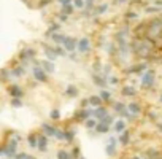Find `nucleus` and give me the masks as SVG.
Segmentation results:
<instances>
[{
    "mask_svg": "<svg viewBox=\"0 0 162 159\" xmlns=\"http://www.w3.org/2000/svg\"><path fill=\"white\" fill-rule=\"evenodd\" d=\"M72 157H73V159H80V157H81V148H80V146H75V148L72 149Z\"/></svg>",
    "mask_w": 162,
    "mask_h": 159,
    "instance_id": "nucleus-33",
    "label": "nucleus"
},
{
    "mask_svg": "<svg viewBox=\"0 0 162 159\" xmlns=\"http://www.w3.org/2000/svg\"><path fill=\"white\" fill-rule=\"evenodd\" d=\"M22 97H11V105L14 107V108H21L22 107V100H21Z\"/></svg>",
    "mask_w": 162,
    "mask_h": 159,
    "instance_id": "nucleus-31",
    "label": "nucleus"
},
{
    "mask_svg": "<svg viewBox=\"0 0 162 159\" xmlns=\"http://www.w3.org/2000/svg\"><path fill=\"white\" fill-rule=\"evenodd\" d=\"M113 129H114V132L122 134L124 130L127 129V123L124 119H116V121H114V124H113Z\"/></svg>",
    "mask_w": 162,
    "mask_h": 159,
    "instance_id": "nucleus-14",
    "label": "nucleus"
},
{
    "mask_svg": "<svg viewBox=\"0 0 162 159\" xmlns=\"http://www.w3.org/2000/svg\"><path fill=\"white\" fill-rule=\"evenodd\" d=\"M91 116H94V110H89V108H81L75 113V119L76 121H86L89 119Z\"/></svg>",
    "mask_w": 162,
    "mask_h": 159,
    "instance_id": "nucleus-5",
    "label": "nucleus"
},
{
    "mask_svg": "<svg viewBox=\"0 0 162 159\" xmlns=\"http://www.w3.org/2000/svg\"><path fill=\"white\" fill-rule=\"evenodd\" d=\"M57 159H73V157H72V153L65 151V149H59L57 151Z\"/></svg>",
    "mask_w": 162,
    "mask_h": 159,
    "instance_id": "nucleus-28",
    "label": "nucleus"
},
{
    "mask_svg": "<svg viewBox=\"0 0 162 159\" xmlns=\"http://www.w3.org/2000/svg\"><path fill=\"white\" fill-rule=\"evenodd\" d=\"M54 50H56L57 56H65V54H67V53H65L67 50H65V48H62V46H56V48H54Z\"/></svg>",
    "mask_w": 162,
    "mask_h": 159,
    "instance_id": "nucleus-38",
    "label": "nucleus"
},
{
    "mask_svg": "<svg viewBox=\"0 0 162 159\" xmlns=\"http://www.w3.org/2000/svg\"><path fill=\"white\" fill-rule=\"evenodd\" d=\"M3 159H10V157H6V156H5V157H3Z\"/></svg>",
    "mask_w": 162,
    "mask_h": 159,
    "instance_id": "nucleus-50",
    "label": "nucleus"
},
{
    "mask_svg": "<svg viewBox=\"0 0 162 159\" xmlns=\"http://www.w3.org/2000/svg\"><path fill=\"white\" fill-rule=\"evenodd\" d=\"M14 159H37V157L32 156V154H29V153H18L14 156Z\"/></svg>",
    "mask_w": 162,
    "mask_h": 159,
    "instance_id": "nucleus-32",
    "label": "nucleus"
},
{
    "mask_svg": "<svg viewBox=\"0 0 162 159\" xmlns=\"http://www.w3.org/2000/svg\"><path fill=\"white\" fill-rule=\"evenodd\" d=\"M129 142H130V132L126 129V130H124V132L119 135V143H121L122 146H127Z\"/></svg>",
    "mask_w": 162,
    "mask_h": 159,
    "instance_id": "nucleus-20",
    "label": "nucleus"
},
{
    "mask_svg": "<svg viewBox=\"0 0 162 159\" xmlns=\"http://www.w3.org/2000/svg\"><path fill=\"white\" fill-rule=\"evenodd\" d=\"M34 58H35V51L32 48H26V50L21 51V54H19V59H21L22 64H27L29 61H32Z\"/></svg>",
    "mask_w": 162,
    "mask_h": 159,
    "instance_id": "nucleus-6",
    "label": "nucleus"
},
{
    "mask_svg": "<svg viewBox=\"0 0 162 159\" xmlns=\"http://www.w3.org/2000/svg\"><path fill=\"white\" fill-rule=\"evenodd\" d=\"M27 145L30 148H37L38 146V134H35V132L29 134L27 135Z\"/></svg>",
    "mask_w": 162,
    "mask_h": 159,
    "instance_id": "nucleus-18",
    "label": "nucleus"
},
{
    "mask_svg": "<svg viewBox=\"0 0 162 159\" xmlns=\"http://www.w3.org/2000/svg\"><path fill=\"white\" fill-rule=\"evenodd\" d=\"M80 159H84V157H83V156H81V157H80Z\"/></svg>",
    "mask_w": 162,
    "mask_h": 159,
    "instance_id": "nucleus-51",
    "label": "nucleus"
},
{
    "mask_svg": "<svg viewBox=\"0 0 162 159\" xmlns=\"http://www.w3.org/2000/svg\"><path fill=\"white\" fill-rule=\"evenodd\" d=\"M73 5L76 8H83V6H86V2L84 0H73Z\"/></svg>",
    "mask_w": 162,
    "mask_h": 159,
    "instance_id": "nucleus-41",
    "label": "nucleus"
},
{
    "mask_svg": "<svg viewBox=\"0 0 162 159\" xmlns=\"http://www.w3.org/2000/svg\"><path fill=\"white\" fill-rule=\"evenodd\" d=\"M127 108L130 113H133L135 116H138L141 113V105L138 104V102H130V104H127Z\"/></svg>",
    "mask_w": 162,
    "mask_h": 159,
    "instance_id": "nucleus-16",
    "label": "nucleus"
},
{
    "mask_svg": "<svg viewBox=\"0 0 162 159\" xmlns=\"http://www.w3.org/2000/svg\"><path fill=\"white\" fill-rule=\"evenodd\" d=\"M64 48L67 51H75L76 48H78V42H76V38H73V37H65L64 40Z\"/></svg>",
    "mask_w": 162,
    "mask_h": 159,
    "instance_id": "nucleus-8",
    "label": "nucleus"
},
{
    "mask_svg": "<svg viewBox=\"0 0 162 159\" xmlns=\"http://www.w3.org/2000/svg\"><path fill=\"white\" fill-rule=\"evenodd\" d=\"M86 6H88L89 10H91V8L94 6V0H86Z\"/></svg>",
    "mask_w": 162,
    "mask_h": 159,
    "instance_id": "nucleus-44",
    "label": "nucleus"
},
{
    "mask_svg": "<svg viewBox=\"0 0 162 159\" xmlns=\"http://www.w3.org/2000/svg\"><path fill=\"white\" fill-rule=\"evenodd\" d=\"M88 99H89V105L94 107V108H97V107H100L103 104V99L100 97V94L99 96H89Z\"/></svg>",
    "mask_w": 162,
    "mask_h": 159,
    "instance_id": "nucleus-17",
    "label": "nucleus"
},
{
    "mask_svg": "<svg viewBox=\"0 0 162 159\" xmlns=\"http://www.w3.org/2000/svg\"><path fill=\"white\" fill-rule=\"evenodd\" d=\"M84 123H86V127L88 129H95L99 124V119L97 118H89V119H86Z\"/></svg>",
    "mask_w": 162,
    "mask_h": 159,
    "instance_id": "nucleus-26",
    "label": "nucleus"
},
{
    "mask_svg": "<svg viewBox=\"0 0 162 159\" xmlns=\"http://www.w3.org/2000/svg\"><path fill=\"white\" fill-rule=\"evenodd\" d=\"M118 142H119V138H116V137H110V138H108L107 145H105V151H107L108 156H114V154H116Z\"/></svg>",
    "mask_w": 162,
    "mask_h": 159,
    "instance_id": "nucleus-4",
    "label": "nucleus"
},
{
    "mask_svg": "<svg viewBox=\"0 0 162 159\" xmlns=\"http://www.w3.org/2000/svg\"><path fill=\"white\" fill-rule=\"evenodd\" d=\"M34 78L37 80V81H40V83H46L48 81V72L43 69V65L41 64H37V65H34Z\"/></svg>",
    "mask_w": 162,
    "mask_h": 159,
    "instance_id": "nucleus-3",
    "label": "nucleus"
},
{
    "mask_svg": "<svg viewBox=\"0 0 162 159\" xmlns=\"http://www.w3.org/2000/svg\"><path fill=\"white\" fill-rule=\"evenodd\" d=\"M95 132L97 134H108L110 132V124L103 123V121H99L97 127H95Z\"/></svg>",
    "mask_w": 162,
    "mask_h": 159,
    "instance_id": "nucleus-19",
    "label": "nucleus"
},
{
    "mask_svg": "<svg viewBox=\"0 0 162 159\" xmlns=\"http://www.w3.org/2000/svg\"><path fill=\"white\" fill-rule=\"evenodd\" d=\"M45 53H46V58L49 59V61H54L56 58H57V53H56V50L54 48H45Z\"/></svg>",
    "mask_w": 162,
    "mask_h": 159,
    "instance_id": "nucleus-27",
    "label": "nucleus"
},
{
    "mask_svg": "<svg viewBox=\"0 0 162 159\" xmlns=\"http://www.w3.org/2000/svg\"><path fill=\"white\" fill-rule=\"evenodd\" d=\"M107 10H108V5H107V3H103V5H100L97 10H95V14H103Z\"/></svg>",
    "mask_w": 162,
    "mask_h": 159,
    "instance_id": "nucleus-36",
    "label": "nucleus"
},
{
    "mask_svg": "<svg viewBox=\"0 0 162 159\" xmlns=\"http://www.w3.org/2000/svg\"><path fill=\"white\" fill-rule=\"evenodd\" d=\"M65 96H67V97H70V99L78 97V96H80V89H78V86H75V85H69V86L65 88Z\"/></svg>",
    "mask_w": 162,
    "mask_h": 159,
    "instance_id": "nucleus-11",
    "label": "nucleus"
},
{
    "mask_svg": "<svg viewBox=\"0 0 162 159\" xmlns=\"http://www.w3.org/2000/svg\"><path fill=\"white\" fill-rule=\"evenodd\" d=\"M148 119H151V121H156V119H157V113H156L154 110L148 111Z\"/></svg>",
    "mask_w": 162,
    "mask_h": 159,
    "instance_id": "nucleus-40",
    "label": "nucleus"
},
{
    "mask_svg": "<svg viewBox=\"0 0 162 159\" xmlns=\"http://www.w3.org/2000/svg\"><path fill=\"white\" fill-rule=\"evenodd\" d=\"M107 115H110V113H108V108L105 107V105H100V107H97V108L94 110V116L97 118L99 121H102Z\"/></svg>",
    "mask_w": 162,
    "mask_h": 159,
    "instance_id": "nucleus-13",
    "label": "nucleus"
},
{
    "mask_svg": "<svg viewBox=\"0 0 162 159\" xmlns=\"http://www.w3.org/2000/svg\"><path fill=\"white\" fill-rule=\"evenodd\" d=\"M62 13L67 14V16L72 14V13H73V6H72L70 3H69V5H62Z\"/></svg>",
    "mask_w": 162,
    "mask_h": 159,
    "instance_id": "nucleus-34",
    "label": "nucleus"
},
{
    "mask_svg": "<svg viewBox=\"0 0 162 159\" xmlns=\"http://www.w3.org/2000/svg\"><path fill=\"white\" fill-rule=\"evenodd\" d=\"M100 97L103 99V102H108V100H110V97H111V94H110V92H108L107 89H102V91H100Z\"/></svg>",
    "mask_w": 162,
    "mask_h": 159,
    "instance_id": "nucleus-35",
    "label": "nucleus"
},
{
    "mask_svg": "<svg viewBox=\"0 0 162 159\" xmlns=\"http://www.w3.org/2000/svg\"><path fill=\"white\" fill-rule=\"evenodd\" d=\"M121 94H122L124 97H135V96H137V91L133 89L132 86H124L122 91H121Z\"/></svg>",
    "mask_w": 162,
    "mask_h": 159,
    "instance_id": "nucleus-21",
    "label": "nucleus"
},
{
    "mask_svg": "<svg viewBox=\"0 0 162 159\" xmlns=\"http://www.w3.org/2000/svg\"><path fill=\"white\" fill-rule=\"evenodd\" d=\"M18 140H19V135L18 134H13V137H11V140H8V142H3V146H2V154L3 156H6V157H14L16 154H18Z\"/></svg>",
    "mask_w": 162,
    "mask_h": 159,
    "instance_id": "nucleus-1",
    "label": "nucleus"
},
{
    "mask_svg": "<svg viewBox=\"0 0 162 159\" xmlns=\"http://www.w3.org/2000/svg\"><path fill=\"white\" fill-rule=\"evenodd\" d=\"M38 151H46L48 148V135L43 132V134H38Z\"/></svg>",
    "mask_w": 162,
    "mask_h": 159,
    "instance_id": "nucleus-12",
    "label": "nucleus"
},
{
    "mask_svg": "<svg viewBox=\"0 0 162 159\" xmlns=\"http://www.w3.org/2000/svg\"><path fill=\"white\" fill-rule=\"evenodd\" d=\"M154 81H156L154 70H146L145 73L141 75V78H140V86L143 89H151L152 86H154Z\"/></svg>",
    "mask_w": 162,
    "mask_h": 159,
    "instance_id": "nucleus-2",
    "label": "nucleus"
},
{
    "mask_svg": "<svg viewBox=\"0 0 162 159\" xmlns=\"http://www.w3.org/2000/svg\"><path fill=\"white\" fill-rule=\"evenodd\" d=\"M76 50H78L81 54H86V53L91 50V42H89L88 37H84V38H81L78 42V48H76Z\"/></svg>",
    "mask_w": 162,
    "mask_h": 159,
    "instance_id": "nucleus-9",
    "label": "nucleus"
},
{
    "mask_svg": "<svg viewBox=\"0 0 162 159\" xmlns=\"http://www.w3.org/2000/svg\"><path fill=\"white\" fill-rule=\"evenodd\" d=\"M92 81H94V85H97L99 88H105L107 86V77H105V73H94L92 75Z\"/></svg>",
    "mask_w": 162,
    "mask_h": 159,
    "instance_id": "nucleus-7",
    "label": "nucleus"
},
{
    "mask_svg": "<svg viewBox=\"0 0 162 159\" xmlns=\"http://www.w3.org/2000/svg\"><path fill=\"white\" fill-rule=\"evenodd\" d=\"M48 3H51V0H41V2L38 3V6H40V8H43V6H46Z\"/></svg>",
    "mask_w": 162,
    "mask_h": 159,
    "instance_id": "nucleus-43",
    "label": "nucleus"
},
{
    "mask_svg": "<svg viewBox=\"0 0 162 159\" xmlns=\"http://www.w3.org/2000/svg\"><path fill=\"white\" fill-rule=\"evenodd\" d=\"M75 138V130L73 129H64V140L67 143H72Z\"/></svg>",
    "mask_w": 162,
    "mask_h": 159,
    "instance_id": "nucleus-22",
    "label": "nucleus"
},
{
    "mask_svg": "<svg viewBox=\"0 0 162 159\" xmlns=\"http://www.w3.org/2000/svg\"><path fill=\"white\" fill-rule=\"evenodd\" d=\"M22 2H30V0H22Z\"/></svg>",
    "mask_w": 162,
    "mask_h": 159,
    "instance_id": "nucleus-48",
    "label": "nucleus"
},
{
    "mask_svg": "<svg viewBox=\"0 0 162 159\" xmlns=\"http://www.w3.org/2000/svg\"><path fill=\"white\" fill-rule=\"evenodd\" d=\"M122 2H127V0H114V3H122Z\"/></svg>",
    "mask_w": 162,
    "mask_h": 159,
    "instance_id": "nucleus-46",
    "label": "nucleus"
},
{
    "mask_svg": "<svg viewBox=\"0 0 162 159\" xmlns=\"http://www.w3.org/2000/svg\"><path fill=\"white\" fill-rule=\"evenodd\" d=\"M57 2H59L61 5H69V3L72 2V0H57Z\"/></svg>",
    "mask_w": 162,
    "mask_h": 159,
    "instance_id": "nucleus-45",
    "label": "nucleus"
},
{
    "mask_svg": "<svg viewBox=\"0 0 162 159\" xmlns=\"http://www.w3.org/2000/svg\"><path fill=\"white\" fill-rule=\"evenodd\" d=\"M113 110H114V113L121 115L124 110H127V105L122 104V102H114V104H113Z\"/></svg>",
    "mask_w": 162,
    "mask_h": 159,
    "instance_id": "nucleus-23",
    "label": "nucleus"
},
{
    "mask_svg": "<svg viewBox=\"0 0 162 159\" xmlns=\"http://www.w3.org/2000/svg\"><path fill=\"white\" fill-rule=\"evenodd\" d=\"M49 118L53 119V121H57L61 118V111H59V108H53L51 111H49Z\"/></svg>",
    "mask_w": 162,
    "mask_h": 159,
    "instance_id": "nucleus-30",
    "label": "nucleus"
},
{
    "mask_svg": "<svg viewBox=\"0 0 162 159\" xmlns=\"http://www.w3.org/2000/svg\"><path fill=\"white\" fill-rule=\"evenodd\" d=\"M8 94L11 96V97H22L24 96V91L19 88L18 85H11L8 88Z\"/></svg>",
    "mask_w": 162,
    "mask_h": 159,
    "instance_id": "nucleus-15",
    "label": "nucleus"
},
{
    "mask_svg": "<svg viewBox=\"0 0 162 159\" xmlns=\"http://www.w3.org/2000/svg\"><path fill=\"white\" fill-rule=\"evenodd\" d=\"M146 70V64H137L135 67H132L129 70V73H141V72H145Z\"/></svg>",
    "mask_w": 162,
    "mask_h": 159,
    "instance_id": "nucleus-25",
    "label": "nucleus"
},
{
    "mask_svg": "<svg viewBox=\"0 0 162 159\" xmlns=\"http://www.w3.org/2000/svg\"><path fill=\"white\" fill-rule=\"evenodd\" d=\"M160 102H162V94H160Z\"/></svg>",
    "mask_w": 162,
    "mask_h": 159,
    "instance_id": "nucleus-49",
    "label": "nucleus"
},
{
    "mask_svg": "<svg viewBox=\"0 0 162 159\" xmlns=\"http://www.w3.org/2000/svg\"><path fill=\"white\" fill-rule=\"evenodd\" d=\"M2 80H3V83H6V81H8V70H6V69L2 72Z\"/></svg>",
    "mask_w": 162,
    "mask_h": 159,
    "instance_id": "nucleus-42",
    "label": "nucleus"
},
{
    "mask_svg": "<svg viewBox=\"0 0 162 159\" xmlns=\"http://www.w3.org/2000/svg\"><path fill=\"white\" fill-rule=\"evenodd\" d=\"M51 38H53L56 43H59V45H64L65 35H62V34H53V35H51Z\"/></svg>",
    "mask_w": 162,
    "mask_h": 159,
    "instance_id": "nucleus-29",
    "label": "nucleus"
},
{
    "mask_svg": "<svg viewBox=\"0 0 162 159\" xmlns=\"http://www.w3.org/2000/svg\"><path fill=\"white\" fill-rule=\"evenodd\" d=\"M108 83H110V85L118 86V85H119V78H118V77H110V78H108Z\"/></svg>",
    "mask_w": 162,
    "mask_h": 159,
    "instance_id": "nucleus-39",
    "label": "nucleus"
},
{
    "mask_svg": "<svg viewBox=\"0 0 162 159\" xmlns=\"http://www.w3.org/2000/svg\"><path fill=\"white\" fill-rule=\"evenodd\" d=\"M132 159H141V157H140V156H133Z\"/></svg>",
    "mask_w": 162,
    "mask_h": 159,
    "instance_id": "nucleus-47",
    "label": "nucleus"
},
{
    "mask_svg": "<svg viewBox=\"0 0 162 159\" xmlns=\"http://www.w3.org/2000/svg\"><path fill=\"white\" fill-rule=\"evenodd\" d=\"M103 123H107V124H114V116H111V115H107L103 119Z\"/></svg>",
    "mask_w": 162,
    "mask_h": 159,
    "instance_id": "nucleus-37",
    "label": "nucleus"
},
{
    "mask_svg": "<svg viewBox=\"0 0 162 159\" xmlns=\"http://www.w3.org/2000/svg\"><path fill=\"white\" fill-rule=\"evenodd\" d=\"M41 129H43V132H45L48 137H56L57 129H59V127H56V126H53V124H49V123H43V124H41Z\"/></svg>",
    "mask_w": 162,
    "mask_h": 159,
    "instance_id": "nucleus-10",
    "label": "nucleus"
},
{
    "mask_svg": "<svg viewBox=\"0 0 162 159\" xmlns=\"http://www.w3.org/2000/svg\"><path fill=\"white\" fill-rule=\"evenodd\" d=\"M41 65H43V69H45L48 73H53V72H54V64H53V61H49V59H48V61H43Z\"/></svg>",
    "mask_w": 162,
    "mask_h": 159,
    "instance_id": "nucleus-24",
    "label": "nucleus"
}]
</instances>
